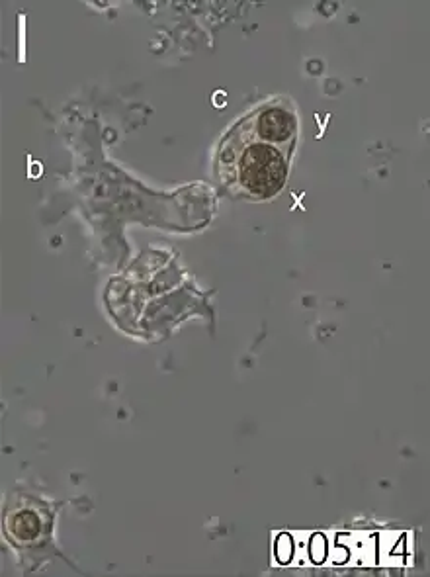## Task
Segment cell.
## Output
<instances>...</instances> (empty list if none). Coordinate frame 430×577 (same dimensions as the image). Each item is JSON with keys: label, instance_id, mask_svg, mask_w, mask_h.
Listing matches in <instances>:
<instances>
[{"label": "cell", "instance_id": "cell-4", "mask_svg": "<svg viewBox=\"0 0 430 577\" xmlns=\"http://www.w3.org/2000/svg\"><path fill=\"white\" fill-rule=\"evenodd\" d=\"M292 554H294V542H292V536L290 534H282L276 542V556H278V562L280 564H288L292 560Z\"/></svg>", "mask_w": 430, "mask_h": 577}, {"label": "cell", "instance_id": "cell-2", "mask_svg": "<svg viewBox=\"0 0 430 577\" xmlns=\"http://www.w3.org/2000/svg\"><path fill=\"white\" fill-rule=\"evenodd\" d=\"M296 114L284 104H266L245 118L231 134L235 141H262L272 145H294Z\"/></svg>", "mask_w": 430, "mask_h": 577}, {"label": "cell", "instance_id": "cell-5", "mask_svg": "<svg viewBox=\"0 0 430 577\" xmlns=\"http://www.w3.org/2000/svg\"><path fill=\"white\" fill-rule=\"evenodd\" d=\"M327 556V542L321 534L313 536V542H311V558L315 564H321Z\"/></svg>", "mask_w": 430, "mask_h": 577}, {"label": "cell", "instance_id": "cell-1", "mask_svg": "<svg viewBox=\"0 0 430 577\" xmlns=\"http://www.w3.org/2000/svg\"><path fill=\"white\" fill-rule=\"evenodd\" d=\"M292 147L225 137L217 157L219 177L251 198H272L286 184Z\"/></svg>", "mask_w": 430, "mask_h": 577}, {"label": "cell", "instance_id": "cell-3", "mask_svg": "<svg viewBox=\"0 0 430 577\" xmlns=\"http://www.w3.org/2000/svg\"><path fill=\"white\" fill-rule=\"evenodd\" d=\"M6 534L14 544L30 546L45 533V517L42 511L32 507H18L6 517Z\"/></svg>", "mask_w": 430, "mask_h": 577}]
</instances>
